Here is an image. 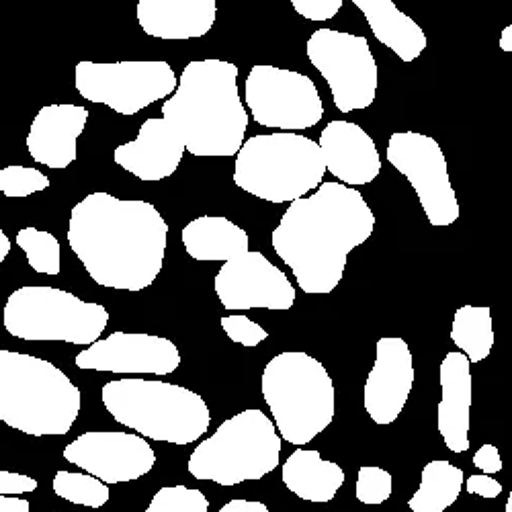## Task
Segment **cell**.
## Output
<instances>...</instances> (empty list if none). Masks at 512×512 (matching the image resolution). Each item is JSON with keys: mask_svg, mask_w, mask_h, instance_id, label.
I'll use <instances>...</instances> for the list:
<instances>
[{"mask_svg": "<svg viewBox=\"0 0 512 512\" xmlns=\"http://www.w3.org/2000/svg\"><path fill=\"white\" fill-rule=\"evenodd\" d=\"M222 328L228 334L230 340H234L236 345L242 347H259L263 340L269 338V332L261 326L252 322L250 318L242 316V314H232V316H224L222 318Z\"/></svg>", "mask_w": 512, "mask_h": 512, "instance_id": "d6a6232c", "label": "cell"}, {"mask_svg": "<svg viewBox=\"0 0 512 512\" xmlns=\"http://www.w3.org/2000/svg\"><path fill=\"white\" fill-rule=\"evenodd\" d=\"M263 398L281 439L302 447L324 433L336 414V394L328 369L304 351L273 357L261 377Z\"/></svg>", "mask_w": 512, "mask_h": 512, "instance_id": "8992f818", "label": "cell"}, {"mask_svg": "<svg viewBox=\"0 0 512 512\" xmlns=\"http://www.w3.org/2000/svg\"><path fill=\"white\" fill-rule=\"evenodd\" d=\"M453 345L472 363H482L494 347L492 310L488 306H463L455 312L451 324Z\"/></svg>", "mask_w": 512, "mask_h": 512, "instance_id": "4316f807", "label": "cell"}, {"mask_svg": "<svg viewBox=\"0 0 512 512\" xmlns=\"http://www.w3.org/2000/svg\"><path fill=\"white\" fill-rule=\"evenodd\" d=\"M306 54L328 82L340 113L369 109L375 103L379 70L363 35L318 29L308 39Z\"/></svg>", "mask_w": 512, "mask_h": 512, "instance_id": "8fae6325", "label": "cell"}, {"mask_svg": "<svg viewBox=\"0 0 512 512\" xmlns=\"http://www.w3.org/2000/svg\"><path fill=\"white\" fill-rule=\"evenodd\" d=\"M52 486L56 496L87 508H103L111 496L109 486L87 472L74 474V472H64V469H60V472L54 476Z\"/></svg>", "mask_w": 512, "mask_h": 512, "instance_id": "83f0119b", "label": "cell"}, {"mask_svg": "<svg viewBox=\"0 0 512 512\" xmlns=\"http://www.w3.org/2000/svg\"><path fill=\"white\" fill-rule=\"evenodd\" d=\"M105 410L138 435L173 445L199 441L211 424L205 400L175 383L125 377L103 386Z\"/></svg>", "mask_w": 512, "mask_h": 512, "instance_id": "5b68a950", "label": "cell"}, {"mask_svg": "<svg viewBox=\"0 0 512 512\" xmlns=\"http://www.w3.org/2000/svg\"><path fill=\"white\" fill-rule=\"evenodd\" d=\"M17 244L27 254V263L33 271L44 275L60 273V242L54 234L29 226L17 234Z\"/></svg>", "mask_w": 512, "mask_h": 512, "instance_id": "f1b7e54d", "label": "cell"}, {"mask_svg": "<svg viewBox=\"0 0 512 512\" xmlns=\"http://www.w3.org/2000/svg\"><path fill=\"white\" fill-rule=\"evenodd\" d=\"M146 512H209V500L195 488L166 486L154 494Z\"/></svg>", "mask_w": 512, "mask_h": 512, "instance_id": "f546056e", "label": "cell"}, {"mask_svg": "<svg viewBox=\"0 0 512 512\" xmlns=\"http://www.w3.org/2000/svg\"><path fill=\"white\" fill-rule=\"evenodd\" d=\"M498 46L502 52L506 54H512V25H506L500 33V39H498Z\"/></svg>", "mask_w": 512, "mask_h": 512, "instance_id": "ab89813d", "label": "cell"}, {"mask_svg": "<svg viewBox=\"0 0 512 512\" xmlns=\"http://www.w3.org/2000/svg\"><path fill=\"white\" fill-rule=\"evenodd\" d=\"M80 390L50 361L0 351V420L31 437H62L76 422Z\"/></svg>", "mask_w": 512, "mask_h": 512, "instance_id": "277c9868", "label": "cell"}, {"mask_svg": "<svg viewBox=\"0 0 512 512\" xmlns=\"http://www.w3.org/2000/svg\"><path fill=\"white\" fill-rule=\"evenodd\" d=\"M283 439L265 412L250 408L228 418L189 457V474L203 482L236 486L263 480L279 467Z\"/></svg>", "mask_w": 512, "mask_h": 512, "instance_id": "ba28073f", "label": "cell"}, {"mask_svg": "<svg viewBox=\"0 0 512 512\" xmlns=\"http://www.w3.org/2000/svg\"><path fill=\"white\" fill-rule=\"evenodd\" d=\"M504 512H512V490L508 494V500H506V506H504Z\"/></svg>", "mask_w": 512, "mask_h": 512, "instance_id": "b9f144b4", "label": "cell"}, {"mask_svg": "<svg viewBox=\"0 0 512 512\" xmlns=\"http://www.w3.org/2000/svg\"><path fill=\"white\" fill-rule=\"evenodd\" d=\"M62 512H78V510H62Z\"/></svg>", "mask_w": 512, "mask_h": 512, "instance_id": "7bdbcfd3", "label": "cell"}, {"mask_svg": "<svg viewBox=\"0 0 512 512\" xmlns=\"http://www.w3.org/2000/svg\"><path fill=\"white\" fill-rule=\"evenodd\" d=\"M3 322L7 332L21 340H60L91 347L107 328L109 312L64 289L25 285L9 295Z\"/></svg>", "mask_w": 512, "mask_h": 512, "instance_id": "9c48e42d", "label": "cell"}, {"mask_svg": "<svg viewBox=\"0 0 512 512\" xmlns=\"http://www.w3.org/2000/svg\"><path fill=\"white\" fill-rule=\"evenodd\" d=\"M463 490V472L447 459L426 463L420 474V486L408 500L412 512H445Z\"/></svg>", "mask_w": 512, "mask_h": 512, "instance_id": "484cf974", "label": "cell"}, {"mask_svg": "<svg viewBox=\"0 0 512 512\" xmlns=\"http://www.w3.org/2000/svg\"><path fill=\"white\" fill-rule=\"evenodd\" d=\"M414 388V357L400 336H383L375 345V363L365 379V410L369 418L388 426L404 412Z\"/></svg>", "mask_w": 512, "mask_h": 512, "instance_id": "e0dca14e", "label": "cell"}, {"mask_svg": "<svg viewBox=\"0 0 512 512\" xmlns=\"http://www.w3.org/2000/svg\"><path fill=\"white\" fill-rule=\"evenodd\" d=\"M185 150L173 125L164 117H150L142 123L136 140L115 148L113 160L140 181L154 183L177 173Z\"/></svg>", "mask_w": 512, "mask_h": 512, "instance_id": "ac0fdd59", "label": "cell"}, {"mask_svg": "<svg viewBox=\"0 0 512 512\" xmlns=\"http://www.w3.org/2000/svg\"><path fill=\"white\" fill-rule=\"evenodd\" d=\"M64 459L105 484H121L146 476L156 463V453L142 435L91 431L64 449Z\"/></svg>", "mask_w": 512, "mask_h": 512, "instance_id": "9a60e30c", "label": "cell"}, {"mask_svg": "<svg viewBox=\"0 0 512 512\" xmlns=\"http://www.w3.org/2000/svg\"><path fill=\"white\" fill-rule=\"evenodd\" d=\"M365 15L371 33L381 46L392 50L402 62L410 64L429 46L424 29L396 7L394 0H351Z\"/></svg>", "mask_w": 512, "mask_h": 512, "instance_id": "603a6c76", "label": "cell"}, {"mask_svg": "<svg viewBox=\"0 0 512 512\" xmlns=\"http://www.w3.org/2000/svg\"><path fill=\"white\" fill-rule=\"evenodd\" d=\"M472 361L465 353L453 351L441 361V402L437 408V429L453 453H465L469 449V422H472L474 379Z\"/></svg>", "mask_w": 512, "mask_h": 512, "instance_id": "44dd1931", "label": "cell"}, {"mask_svg": "<svg viewBox=\"0 0 512 512\" xmlns=\"http://www.w3.org/2000/svg\"><path fill=\"white\" fill-rule=\"evenodd\" d=\"M48 187H50V179L37 168L11 164L0 170V191H3L5 197H11V199L29 197L33 193L46 191Z\"/></svg>", "mask_w": 512, "mask_h": 512, "instance_id": "4dcf8cb0", "label": "cell"}, {"mask_svg": "<svg viewBox=\"0 0 512 512\" xmlns=\"http://www.w3.org/2000/svg\"><path fill=\"white\" fill-rule=\"evenodd\" d=\"M465 490H467V494L482 496V498H498L502 494V484L496 482L488 474H482V476L478 474V476H469L467 478Z\"/></svg>", "mask_w": 512, "mask_h": 512, "instance_id": "8d00e7d4", "label": "cell"}, {"mask_svg": "<svg viewBox=\"0 0 512 512\" xmlns=\"http://www.w3.org/2000/svg\"><path fill=\"white\" fill-rule=\"evenodd\" d=\"M0 512H31V504L19 496L0 494Z\"/></svg>", "mask_w": 512, "mask_h": 512, "instance_id": "f35d334b", "label": "cell"}, {"mask_svg": "<svg viewBox=\"0 0 512 512\" xmlns=\"http://www.w3.org/2000/svg\"><path fill=\"white\" fill-rule=\"evenodd\" d=\"M238 66L226 60H193L183 68L177 91L162 105L193 156L226 158L246 142L248 113L238 91Z\"/></svg>", "mask_w": 512, "mask_h": 512, "instance_id": "3957f363", "label": "cell"}, {"mask_svg": "<svg viewBox=\"0 0 512 512\" xmlns=\"http://www.w3.org/2000/svg\"><path fill=\"white\" fill-rule=\"evenodd\" d=\"M328 173L349 187L369 185L381 173V158L373 138L353 121H330L320 134Z\"/></svg>", "mask_w": 512, "mask_h": 512, "instance_id": "d6986e66", "label": "cell"}, {"mask_svg": "<svg viewBox=\"0 0 512 512\" xmlns=\"http://www.w3.org/2000/svg\"><path fill=\"white\" fill-rule=\"evenodd\" d=\"M283 484L306 502H330L345 484L343 467L322 459L318 451L297 449L283 463Z\"/></svg>", "mask_w": 512, "mask_h": 512, "instance_id": "cb8c5ba5", "label": "cell"}, {"mask_svg": "<svg viewBox=\"0 0 512 512\" xmlns=\"http://www.w3.org/2000/svg\"><path fill=\"white\" fill-rule=\"evenodd\" d=\"M244 99L254 123L281 132L310 130L324 117L316 82L295 70L259 64L244 84Z\"/></svg>", "mask_w": 512, "mask_h": 512, "instance_id": "7c38bea8", "label": "cell"}, {"mask_svg": "<svg viewBox=\"0 0 512 512\" xmlns=\"http://www.w3.org/2000/svg\"><path fill=\"white\" fill-rule=\"evenodd\" d=\"M74 87L91 103L107 105L119 115H136L179 87V78L164 60L91 62L82 60L74 70Z\"/></svg>", "mask_w": 512, "mask_h": 512, "instance_id": "30bf717a", "label": "cell"}, {"mask_svg": "<svg viewBox=\"0 0 512 512\" xmlns=\"http://www.w3.org/2000/svg\"><path fill=\"white\" fill-rule=\"evenodd\" d=\"M87 107L80 105H46L31 121L27 134V150L37 164L48 168H68L76 156V142L89 121Z\"/></svg>", "mask_w": 512, "mask_h": 512, "instance_id": "ffe728a7", "label": "cell"}, {"mask_svg": "<svg viewBox=\"0 0 512 512\" xmlns=\"http://www.w3.org/2000/svg\"><path fill=\"white\" fill-rule=\"evenodd\" d=\"M142 31L156 39H195L211 31L218 0H138Z\"/></svg>", "mask_w": 512, "mask_h": 512, "instance_id": "7402d4cb", "label": "cell"}, {"mask_svg": "<svg viewBox=\"0 0 512 512\" xmlns=\"http://www.w3.org/2000/svg\"><path fill=\"white\" fill-rule=\"evenodd\" d=\"M187 254L201 263H226L244 254L250 246L248 234L222 216H201L183 230Z\"/></svg>", "mask_w": 512, "mask_h": 512, "instance_id": "d4e9b609", "label": "cell"}, {"mask_svg": "<svg viewBox=\"0 0 512 512\" xmlns=\"http://www.w3.org/2000/svg\"><path fill=\"white\" fill-rule=\"evenodd\" d=\"M9 252H11V240L3 230H0V263H5Z\"/></svg>", "mask_w": 512, "mask_h": 512, "instance_id": "60d3db41", "label": "cell"}, {"mask_svg": "<svg viewBox=\"0 0 512 512\" xmlns=\"http://www.w3.org/2000/svg\"><path fill=\"white\" fill-rule=\"evenodd\" d=\"M35 490H37V480H33L31 476L15 474V472H0V494L21 496Z\"/></svg>", "mask_w": 512, "mask_h": 512, "instance_id": "e575fe53", "label": "cell"}, {"mask_svg": "<svg viewBox=\"0 0 512 512\" xmlns=\"http://www.w3.org/2000/svg\"><path fill=\"white\" fill-rule=\"evenodd\" d=\"M326 160L320 144L295 132L252 136L236 154L238 189L269 203H291L322 185Z\"/></svg>", "mask_w": 512, "mask_h": 512, "instance_id": "52a82bcc", "label": "cell"}, {"mask_svg": "<svg viewBox=\"0 0 512 512\" xmlns=\"http://www.w3.org/2000/svg\"><path fill=\"white\" fill-rule=\"evenodd\" d=\"M68 242L97 285L142 291L162 271L168 224L148 201L99 191L72 207Z\"/></svg>", "mask_w": 512, "mask_h": 512, "instance_id": "6da1fadb", "label": "cell"}, {"mask_svg": "<svg viewBox=\"0 0 512 512\" xmlns=\"http://www.w3.org/2000/svg\"><path fill=\"white\" fill-rule=\"evenodd\" d=\"M474 465L480 469L482 474H488V476H494L498 472H502V457H500V451L496 445L492 443H484L476 455H474Z\"/></svg>", "mask_w": 512, "mask_h": 512, "instance_id": "d590c367", "label": "cell"}, {"mask_svg": "<svg viewBox=\"0 0 512 512\" xmlns=\"http://www.w3.org/2000/svg\"><path fill=\"white\" fill-rule=\"evenodd\" d=\"M394 478L388 469L377 465H363L357 474L355 496L361 504H383L392 498Z\"/></svg>", "mask_w": 512, "mask_h": 512, "instance_id": "1f68e13d", "label": "cell"}, {"mask_svg": "<svg viewBox=\"0 0 512 512\" xmlns=\"http://www.w3.org/2000/svg\"><path fill=\"white\" fill-rule=\"evenodd\" d=\"M78 369L109 373L168 375L179 369L181 353L173 340L144 332H113L76 355Z\"/></svg>", "mask_w": 512, "mask_h": 512, "instance_id": "2e32d148", "label": "cell"}, {"mask_svg": "<svg viewBox=\"0 0 512 512\" xmlns=\"http://www.w3.org/2000/svg\"><path fill=\"white\" fill-rule=\"evenodd\" d=\"M386 156L412 185L431 226L445 228L459 220L461 209L451 185L447 158L435 138L420 132H394Z\"/></svg>", "mask_w": 512, "mask_h": 512, "instance_id": "4fadbf2b", "label": "cell"}, {"mask_svg": "<svg viewBox=\"0 0 512 512\" xmlns=\"http://www.w3.org/2000/svg\"><path fill=\"white\" fill-rule=\"evenodd\" d=\"M216 293L230 312L265 308L275 312L291 310L295 304V287L287 275L277 269L263 252L246 250L226 261L216 275Z\"/></svg>", "mask_w": 512, "mask_h": 512, "instance_id": "5bb4252c", "label": "cell"}, {"mask_svg": "<svg viewBox=\"0 0 512 512\" xmlns=\"http://www.w3.org/2000/svg\"><path fill=\"white\" fill-rule=\"evenodd\" d=\"M218 512H271V510L267 508V504H263L259 500L236 498V500H230L228 504H224Z\"/></svg>", "mask_w": 512, "mask_h": 512, "instance_id": "74e56055", "label": "cell"}, {"mask_svg": "<svg viewBox=\"0 0 512 512\" xmlns=\"http://www.w3.org/2000/svg\"><path fill=\"white\" fill-rule=\"evenodd\" d=\"M295 13L308 21H330L343 9L345 0H289Z\"/></svg>", "mask_w": 512, "mask_h": 512, "instance_id": "836d02e7", "label": "cell"}, {"mask_svg": "<svg viewBox=\"0 0 512 512\" xmlns=\"http://www.w3.org/2000/svg\"><path fill=\"white\" fill-rule=\"evenodd\" d=\"M373 230L375 216L365 197L355 187L328 181L289 203L271 242L304 293L326 295L343 281L349 254Z\"/></svg>", "mask_w": 512, "mask_h": 512, "instance_id": "7a4b0ae2", "label": "cell"}]
</instances>
